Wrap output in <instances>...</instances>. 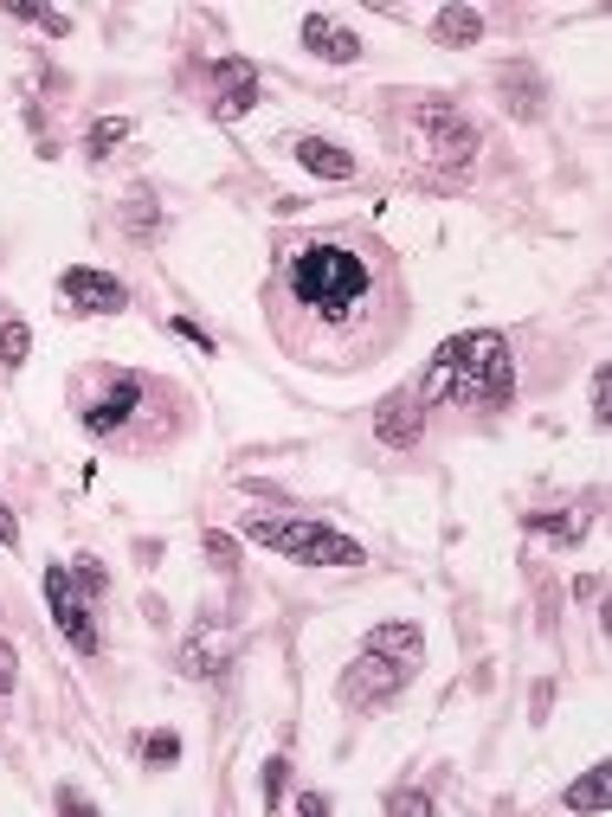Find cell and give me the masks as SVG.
<instances>
[{"label": "cell", "mask_w": 612, "mask_h": 817, "mask_svg": "<svg viewBox=\"0 0 612 817\" xmlns=\"http://www.w3.org/2000/svg\"><path fill=\"white\" fill-rule=\"evenodd\" d=\"M413 316L400 258L368 225L277 232L265 270V322L277 348L316 373H361Z\"/></svg>", "instance_id": "6da1fadb"}, {"label": "cell", "mask_w": 612, "mask_h": 817, "mask_svg": "<svg viewBox=\"0 0 612 817\" xmlns=\"http://www.w3.org/2000/svg\"><path fill=\"white\" fill-rule=\"evenodd\" d=\"M72 412L116 457H155L188 432V393L168 373L116 368V361H91L72 373Z\"/></svg>", "instance_id": "7a4b0ae2"}, {"label": "cell", "mask_w": 612, "mask_h": 817, "mask_svg": "<svg viewBox=\"0 0 612 817\" xmlns=\"http://www.w3.org/2000/svg\"><path fill=\"white\" fill-rule=\"evenodd\" d=\"M420 406H458V412H503L516 400V354L497 329L452 335L432 368L413 380Z\"/></svg>", "instance_id": "3957f363"}, {"label": "cell", "mask_w": 612, "mask_h": 817, "mask_svg": "<svg viewBox=\"0 0 612 817\" xmlns=\"http://www.w3.org/2000/svg\"><path fill=\"white\" fill-rule=\"evenodd\" d=\"M387 142L413 168H445L452 181L477 168V123L445 97H393L387 104Z\"/></svg>", "instance_id": "277c9868"}, {"label": "cell", "mask_w": 612, "mask_h": 817, "mask_svg": "<svg viewBox=\"0 0 612 817\" xmlns=\"http://www.w3.org/2000/svg\"><path fill=\"white\" fill-rule=\"evenodd\" d=\"M245 541H258L271 554H291L304 566H361V541H348L316 516H245Z\"/></svg>", "instance_id": "5b68a950"}, {"label": "cell", "mask_w": 612, "mask_h": 817, "mask_svg": "<svg viewBox=\"0 0 612 817\" xmlns=\"http://www.w3.org/2000/svg\"><path fill=\"white\" fill-rule=\"evenodd\" d=\"M407 682H413V664H393V657H381V650H361V657L342 669V702H348V708L393 702Z\"/></svg>", "instance_id": "8992f818"}, {"label": "cell", "mask_w": 612, "mask_h": 817, "mask_svg": "<svg viewBox=\"0 0 612 817\" xmlns=\"http://www.w3.org/2000/svg\"><path fill=\"white\" fill-rule=\"evenodd\" d=\"M45 605H52V618H59V632H65V644H72L77 657H97V625H91V605H84V593H77L72 566H45Z\"/></svg>", "instance_id": "52a82bcc"}, {"label": "cell", "mask_w": 612, "mask_h": 817, "mask_svg": "<svg viewBox=\"0 0 612 817\" xmlns=\"http://www.w3.org/2000/svg\"><path fill=\"white\" fill-rule=\"evenodd\" d=\"M59 297L72 316H123L129 309V284H116L110 270H91V264H72L59 277Z\"/></svg>", "instance_id": "ba28073f"}, {"label": "cell", "mask_w": 612, "mask_h": 817, "mask_svg": "<svg viewBox=\"0 0 612 817\" xmlns=\"http://www.w3.org/2000/svg\"><path fill=\"white\" fill-rule=\"evenodd\" d=\"M420 432H425V406H420V393H413V386L387 393L381 406H374V438H381V445L413 450V445H420Z\"/></svg>", "instance_id": "9c48e42d"}, {"label": "cell", "mask_w": 612, "mask_h": 817, "mask_svg": "<svg viewBox=\"0 0 612 817\" xmlns=\"http://www.w3.org/2000/svg\"><path fill=\"white\" fill-rule=\"evenodd\" d=\"M220 77H226V91H213V123H239V116L258 104V65L252 59H220Z\"/></svg>", "instance_id": "30bf717a"}, {"label": "cell", "mask_w": 612, "mask_h": 817, "mask_svg": "<svg viewBox=\"0 0 612 817\" xmlns=\"http://www.w3.org/2000/svg\"><path fill=\"white\" fill-rule=\"evenodd\" d=\"M304 45L323 65H355V59H361V39L348 33L342 20H329V13H309L304 20Z\"/></svg>", "instance_id": "8fae6325"}, {"label": "cell", "mask_w": 612, "mask_h": 817, "mask_svg": "<svg viewBox=\"0 0 612 817\" xmlns=\"http://www.w3.org/2000/svg\"><path fill=\"white\" fill-rule=\"evenodd\" d=\"M291 155L304 161L309 174H323V181H355V174H361V161H355V155L336 149V142H316V136H297Z\"/></svg>", "instance_id": "7c38bea8"}, {"label": "cell", "mask_w": 612, "mask_h": 817, "mask_svg": "<svg viewBox=\"0 0 612 817\" xmlns=\"http://www.w3.org/2000/svg\"><path fill=\"white\" fill-rule=\"evenodd\" d=\"M432 39H439V45H477V39H484V13H477V7H439Z\"/></svg>", "instance_id": "4fadbf2b"}, {"label": "cell", "mask_w": 612, "mask_h": 817, "mask_svg": "<svg viewBox=\"0 0 612 817\" xmlns=\"http://www.w3.org/2000/svg\"><path fill=\"white\" fill-rule=\"evenodd\" d=\"M368 650L420 669V625H374V632H368Z\"/></svg>", "instance_id": "5bb4252c"}, {"label": "cell", "mask_w": 612, "mask_h": 817, "mask_svg": "<svg viewBox=\"0 0 612 817\" xmlns=\"http://www.w3.org/2000/svg\"><path fill=\"white\" fill-rule=\"evenodd\" d=\"M503 91H509V110L516 116H541V84L536 72H523V65H503Z\"/></svg>", "instance_id": "9a60e30c"}, {"label": "cell", "mask_w": 612, "mask_h": 817, "mask_svg": "<svg viewBox=\"0 0 612 817\" xmlns=\"http://www.w3.org/2000/svg\"><path fill=\"white\" fill-rule=\"evenodd\" d=\"M606 779H612L606 766H593L580 785H568V792H561V805H568V811H606Z\"/></svg>", "instance_id": "2e32d148"}, {"label": "cell", "mask_w": 612, "mask_h": 817, "mask_svg": "<svg viewBox=\"0 0 612 817\" xmlns=\"http://www.w3.org/2000/svg\"><path fill=\"white\" fill-rule=\"evenodd\" d=\"M536 534H548V541H580L587 534V516H574V509H541V516H523Z\"/></svg>", "instance_id": "e0dca14e"}, {"label": "cell", "mask_w": 612, "mask_h": 817, "mask_svg": "<svg viewBox=\"0 0 612 817\" xmlns=\"http://www.w3.org/2000/svg\"><path fill=\"white\" fill-rule=\"evenodd\" d=\"M27 348H33V329H27L20 316H7V322H0V361H7V368H20V361H27Z\"/></svg>", "instance_id": "ac0fdd59"}, {"label": "cell", "mask_w": 612, "mask_h": 817, "mask_svg": "<svg viewBox=\"0 0 612 817\" xmlns=\"http://www.w3.org/2000/svg\"><path fill=\"white\" fill-rule=\"evenodd\" d=\"M123 225H129V232H136L143 245H155V238H161V225H155V200H149V193H136V200L123 206Z\"/></svg>", "instance_id": "d6986e66"}, {"label": "cell", "mask_w": 612, "mask_h": 817, "mask_svg": "<svg viewBox=\"0 0 612 817\" xmlns=\"http://www.w3.org/2000/svg\"><path fill=\"white\" fill-rule=\"evenodd\" d=\"M123 136H129V123H123V116H97V123H91V136H84V149H91V155H110Z\"/></svg>", "instance_id": "ffe728a7"}, {"label": "cell", "mask_w": 612, "mask_h": 817, "mask_svg": "<svg viewBox=\"0 0 612 817\" xmlns=\"http://www.w3.org/2000/svg\"><path fill=\"white\" fill-rule=\"evenodd\" d=\"M72 580H77V593H84V598H97L104 586H110V573H104V560H91V554H84V560H72Z\"/></svg>", "instance_id": "44dd1931"}, {"label": "cell", "mask_w": 612, "mask_h": 817, "mask_svg": "<svg viewBox=\"0 0 612 817\" xmlns=\"http://www.w3.org/2000/svg\"><path fill=\"white\" fill-rule=\"evenodd\" d=\"M13 13H20V20H33V26H45L52 39L72 33V20H65V13H52V7H27V0H13Z\"/></svg>", "instance_id": "7402d4cb"}, {"label": "cell", "mask_w": 612, "mask_h": 817, "mask_svg": "<svg viewBox=\"0 0 612 817\" xmlns=\"http://www.w3.org/2000/svg\"><path fill=\"white\" fill-rule=\"evenodd\" d=\"M387 811H393V817H425V811H432V798H425L420 785H400V792L387 798Z\"/></svg>", "instance_id": "603a6c76"}, {"label": "cell", "mask_w": 612, "mask_h": 817, "mask_svg": "<svg viewBox=\"0 0 612 817\" xmlns=\"http://www.w3.org/2000/svg\"><path fill=\"white\" fill-rule=\"evenodd\" d=\"M143 760H149V766H168V760H181V734H149V741H143Z\"/></svg>", "instance_id": "cb8c5ba5"}, {"label": "cell", "mask_w": 612, "mask_h": 817, "mask_svg": "<svg viewBox=\"0 0 612 817\" xmlns=\"http://www.w3.org/2000/svg\"><path fill=\"white\" fill-rule=\"evenodd\" d=\"M200 548H207V560H213L220 573H232V566H239V548H232L226 534H213V528H207V541H200Z\"/></svg>", "instance_id": "d4e9b609"}, {"label": "cell", "mask_w": 612, "mask_h": 817, "mask_svg": "<svg viewBox=\"0 0 612 817\" xmlns=\"http://www.w3.org/2000/svg\"><path fill=\"white\" fill-rule=\"evenodd\" d=\"M593 418H600V425L612 418V373L606 368L593 373Z\"/></svg>", "instance_id": "484cf974"}, {"label": "cell", "mask_w": 612, "mask_h": 817, "mask_svg": "<svg viewBox=\"0 0 612 817\" xmlns=\"http://www.w3.org/2000/svg\"><path fill=\"white\" fill-rule=\"evenodd\" d=\"M20 682V664H13V644H0V696Z\"/></svg>", "instance_id": "4316f807"}, {"label": "cell", "mask_w": 612, "mask_h": 817, "mask_svg": "<svg viewBox=\"0 0 612 817\" xmlns=\"http://www.w3.org/2000/svg\"><path fill=\"white\" fill-rule=\"evenodd\" d=\"M0 548H20V516L0 502Z\"/></svg>", "instance_id": "83f0119b"}, {"label": "cell", "mask_w": 612, "mask_h": 817, "mask_svg": "<svg viewBox=\"0 0 612 817\" xmlns=\"http://www.w3.org/2000/svg\"><path fill=\"white\" fill-rule=\"evenodd\" d=\"M297 811H304V817H329V811H336V805H329L323 792H304V798H297Z\"/></svg>", "instance_id": "f1b7e54d"}, {"label": "cell", "mask_w": 612, "mask_h": 817, "mask_svg": "<svg viewBox=\"0 0 612 817\" xmlns=\"http://www.w3.org/2000/svg\"><path fill=\"white\" fill-rule=\"evenodd\" d=\"M59 811H97V805H91L84 792H59Z\"/></svg>", "instance_id": "f546056e"}]
</instances>
